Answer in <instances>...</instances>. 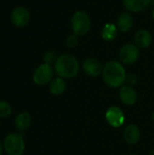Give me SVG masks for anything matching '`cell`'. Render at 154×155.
<instances>
[{
  "instance_id": "obj_1",
  "label": "cell",
  "mask_w": 154,
  "mask_h": 155,
  "mask_svg": "<svg viewBox=\"0 0 154 155\" xmlns=\"http://www.w3.org/2000/svg\"><path fill=\"white\" fill-rule=\"evenodd\" d=\"M126 76L124 66L118 61H109L103 66V79L109 87L117 88L122 86L126 81Z\"/></svg>"
},
{
  "instance_id": "obj_9",
  "label": "cell",
  "mask_w": 154,
  "mask_h": 155,
  "mask_svg": "<svg viewBox=\"0 0 154 155\" xmlns=\"http://www.w3.org/2000/svg\"><path fill=\"white\" fill-rule=\"evenodd\" d=\"M83 69L87 75L91 77H97L103 74V67L98 59L90 57L85 59L83 63Z\"/></svg>"
},
{
  "instance_id": "obj_19",
  "label": "cell",
  "mask_w": 154,
  "mask_h": 155,
  "mask_svg": "<svg viewBox=\"0 0 154 155\" xmlns=\"http://www.w3.org/2000/svg\"><path fill=\"white\" fill-rule=\"evenodd\" d=\"M57 58H58V56H57L56 53L54 51H53V50H49V51L45 52L44 54V57H43V59L44 61V64H50V65L53 64H54Z\"/></svg>"
},
{
  "instance_id": "obj_16",
  "label": "cell",
  "mask_w": 154,
  "mask_h": 155,
  "mask_svg": "<svg viewBox=\"0 0 154 155\" xmlns=\"http://www.w3.org/2000/svg\"><path fill=\"white\" fill-rule=\"evenodd\" d=\"M66 89V83L64 78H54L49 84V91L54 95H61Z\"/></svg>"
},
{
  "instance_id": "obj_15",
  "label": "cell",
  "mask_w": 154,
  "mask_h": 155,
  "mask_svg": "<svg viewBox=\"0 0 154 155\" xmlns=\"http://www.w3.org/2000/svg\"><path fill=\"white\" fill-rule=\"evenodd\" d=\"M101 35L104 41H107V42L113 41L118 35V28L116 25L112 24V23L105 24L102 29Z\"/></svg>"
},
{
  "instance_id": "obj_6",
  "label": "cell",
  "mask_w": 154,
  "mask_h": 155,
  "mask_svg": "<svg viewBox=\"0 0 154 155\" xmlns=\"http://www.w3.org/2000/svg\"><path fill=\"white\" fill-rule=\"evenodd\" d=\"M140 55L139 47L135 44L127 43L123 45L119 51V58L124 64H134Z\"/></svg>"
},
{
  "instance_id": "obj_10",
  "label": "cell",
  "mask_w": 154,
  "mask_h": 155,
  "mask_svg": "<svg viewBox=\"0 0 154 155\" xmlns=\"http://www.w3.org/2000/svg\"><path fill=\"white\" fill-rule=\"evenodd\" d=\"M119 96H120L121 101L126 105L135 104L138 99L137 92L133 86H130V85L123 86L119 92Z\"/></svg>"
},
{
  "instance_id": "obj_24",
  "label": "cell",
  "mask_w": 154,
  "mask_h": 155,
  "mask_svg": "<svg viewBox=\"0 0 154 155\" xmlns=\"http://www.w3.org/2000/svg\"><path fill=\"white\" fill-rule=\"evenodd\" d=\"M152 120H153V123H154V113H153V114H152Z\"/></svg>"
},
{
  "instance_id": "obj_26",
  "label": "cell",
  "mask_w": 154,
  "mask_h": 155,
  "mask_svg": "<svg viewBox=\"0 0 154 155\" xmlns=\"http://www.w3.org/2000/svg\"><path fill=\"white\" fill-rule=\"evenodd\" d=\"M128 155H136V154H128Z\"/></svg>"
},
{
  "instance_id": "obj_22",
  "label": "cell",
  "mask_w": 154,
  "mask_h": 155,
  "mask_svg": "<svg viewBox=\"0 0 154 155\" xmlns=\"http://www.w3.org/2000/svg\"><path fill=\"white\" fill-rule=\"evenodd\" d=\"M3 149H4V147H3V144H2V143H1V142H0V155H2Z\"/></svg>"
},
{
  "instance_id": "obj_18",
  "label": "cell",
  "mask_w": 154,
  "mask_h": 155,
  "mask_svg": "<svg viewBox=\"0 0 154 155\" xmlns=\"http://www.w3.org/2000/svg\"><path fill=\"white\" fill-rule=\"evenodd\" d=\"M12 114L11 105L5 101H0V118H6Z\"/></svg>"
},
{
  "instance_id": "obj_11",
  "label": "cell",
  "mask_w": 154,
  "mask_h": 155,
  "mask_svg": "<svg viewBox=\"0 0 154 155\" xmlns=\"http://www.w3.org/2000/svg\"><path fill=\"white\" fill-rule=\"evenodd\" d=\"M141 138V130L136 124H129L123 131V139L129 144H135Z\"/></svg>"
},
{
  "instance_id": "obj_12",
  "label": "cell",
  "mask_w": 154,
  "mask_h": 155,
  "mask_svg": "<svg viewBox=\"0 0 154 155\" xmlns=\"http://www.w3.org/2000/svg\"><path fill=\"white\" fill-rule=\"evenodd\" d=\"M152 42V36L151 33L145 29L138 30L134 35V43L140 48H147Z\"/></svg>"
},
{
  "instance_id": "obj_14",
  "label": "cell",
  "mask_w": 154,
  "mask_h": 155,
  "mask_svg": "<svg viewBox=\"0 0 154 155\" xmlns=\"http://www.w3.org/2000/svg\"><path fill=\"white\" fill-rule=\"evenodd\" d=\"M151 4V0H123V5L132 13L144 11Z\"/></svg>"
},
{
  "instance_id": "obj_7",
  "label": "cell",
  "mask_w": 154,
  "mask_h": 155,
  "mask_svg": "<svg viewBox=\"0 0 154 155\" xmlns=\"http://www.w3.org/2000/svg\"><path fill=\"white\" fill-rule=\"evenodd\" d=\"M105 119L107 123L113 128H119L123 125L125 116L118 106H111L105 113Z\"/></svg>"
},
{
  "instance_id": "obj_20",
  "label": "cell",
  "mask_w": 154,
  "mask_h": 155,
  "mask_svg": "<svg viewBox=\"0 0 154 155\" xmlns=\"http://www.w3.org/2000/svg\"><path fill=\"white\" fill-rule=\"evenodd\" d=\"M79 42V36L75 34H71L69 35L66 39H65V45L66 46H68L69 48H74L78 45Z\"/></svg>"
},
{
  "instance_id": "obj_25",
  "label": "cell",
  "mask_w": 154,
  "mask_h": 155,
  "mask_svg": "<svg viewBox=\"0 0 154 155\" xmlns=\"http://www.w3.org/2000/svg\"><path fill=\"white\" fill-rule=\"evenodd\" d=\"M152 16H153V19H154V10H153V13H152Z\"/></svg>"
},
{
  "instance_id": "obj_21",
  "label": "cell",
  "mask_w": 154,
  "mask_h": 155,
  "mask_svg": "<svg viewBox=\"0 0 154 155\" xmlns=\"http://www.w3.org/2000/svg\"><path fill=\"white\" fill-rule=\"evenodd\" d=\"M138 81H139V79L135 74H129V75L126 76V81L125 82L128 84V85L133 86V85L137 84Z\"/></svg>"
},
{
  "instance_id": "obj_3",
  "label": "cell",
  "mask_w": 154,
  "mask_h": 155,
  "mask_svg": "<svg viewBox=\"0 0 154 155\" xmlns=\"http://www.w3.org/2000/svg\"><path fill=\"white\" fill-rule=\"evenodd\" d=\"M71 27L74 34L78 36H84L91 28V19L84 11H76L71 18Z\"/></svg>"
},
{
  "instance_id": "obj_4",
  "label": "cell",
  "mask_w": 154,
  "mask_h": 155,
  "mask_svg": "<svg viewBox=\"0 0 154 155\" xmlns=\"http://www.w3.org/2000/svg\"><path fill=\"white\" fill-rule=\"evenodd\" d=\"M3 147L7 155H23L25 152V141L17 133H12L5 136Z\"/></svg>"
},
{
  "instance_id": "obj_17",
  "label": "cell",
  "mask_w": 154,
  "mask_h": 155,
  "mask_svg": "<svg viewBox=\"0 0 154 155\" xmlns=\"http://www.w3.org/2000/svg\"><path fill=\"white\" fill-rule=\"evenodd\" d=\"M15 128L19 132L25 131L31 124V115L26 112L20 113L15 118Z\"/></svg>"
},
{
  "instance_id": "obj_23",
  "label": "cell",
  "mask_w": 154,
  "mask_h": 155,
  "mask_svg": "<svg viewBox=\"0 0 154 155\" xmlns=\"http://www.w3.org/2000/svg\"><path fill=\"white\" fill-rule=\"evenodd\" d=\"M150 155H154V150L153 151H152V153H151V154Z\"/></svg>"
},
{
  "instance_id": "obj_5",
  "label": "cell",
  "mask_w": 154,
  "mask_h": 155,
  "mask_svg": "<svg viewBox=\"0 0 154 155\" xmlns=\"http://www.w3.org/2000/svg\"><path fill=\"white\" fill-rule=\"evenodd\" d=\"M54 79V69L50 64H42L34 72L33 80L37 85H45Z\"/></svg>"
},
{
  "instance_id": "obj_8",
  "label": "cell",
  "mask_w": 154,
  "mask_h": 155,
  "mask_svg": "<svg viewBox=\"0 0 154 155\" xmlns=\"http://www.w3.org/2000/svg\"><path fill=\"white\" fill-rule=\"evenodd\" d=\"M30 20L29 11L23 6L15 7L11 13V21L17 27L25 26Z\"/></svg>"
},
{
  "instance_id": "obj_13",
  "label": "cell",
  "mask_w": 154,
  "mask_h": 155,
  "mask_svg": "<svg viewBox=\"0 0 154 155\" xmlns=\"http://www.w3.org/2000/svg\"><path fill=\"white\" fill-rule=\"evenodd\" d=\"M133 25V18L130 12H123L120 14V15L117 18L116 26L119 31L122 33H126L131 30Z\"/></svg>"
},
{
  "instance_id": "obj_2",
  "label": "cell",
  "mask_w": 154,
  "mask_h": 155,
  "mask_svg": "<svg viewBox=\"0 0 154 155\" xmlns=\"http://www.w3.org/2000/svg\"><path fill=\"white\" fill-rule=\"evenodd\" d=\"M80 69V64L75 56L70 54H64L58 56L54 63V71L64 79H71L75 77Z\"/></svg>"
}]
</instances>
